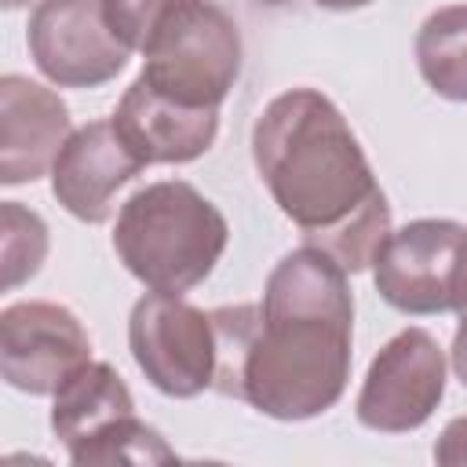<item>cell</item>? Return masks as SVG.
I'll return each mask as SVG.
<instances>
[{
  "label": "cell",
  "instance_id": "obj_1",
  "mask_svg": "<svg viewBox=\"0 0 467 467\" xmlns=\"http://www.w3.org/2000/svg\"><path fill=\"white\" fill-rule=\"evenodd\" d=\"M215 387L255 412L299 423L328 412L350 379L354 296L347 270L303 244L270 270L263 303L212 310Z\"/></svg>",
  "mask_w": 467,
  "mask_h": 467
},
{
  "label": "cell",
  "instance_id": "obj_2",
  "mask_svg": "<svg viewBox=\"0 0 467 467\" xmlns=\"http://www.w3.org/2000/svg\"><path fill=\"white\" fill-rule=\"evenodd\" d=\"M252 161L306 244L328 252L347 274L372 266L390 234V204L328 95L292 88L270 99L252 128Z\"/></svg>",
  "mask_w": 467,
  "mask_h": 467
},
{
  "label": "cell",
  "instance_id": "obj_3",
  "mask_svg": "<svg viewBox=\"0 0 467 467\" xmlns=\"http://www.w3.org/2000/svg\"><path fill=\"white\" fill-rule=\"evenodd\" d=\"M230 226L223 212L190 182L161 179L135 190L113 226V252L150 292L182 296L223 259Z\"/></svg>",
  "mask_w": 467,
  "mask_h": 467
},
{
  "label": "cell",
  "instance_id": "obj_4",
  "mask_svg": "<svg viewBox=\"0 0 467 467\" xmlns=\"http://www.w3.org/2000/svg\"><path fill=\"white\" fill-rule=\"evenodd\" d=\"M142 80L161 95L219 109L241 77V33L237 22L212 0H182L161 18L142 44Z\"/></svg>",
  "mask_w": 467,
  "mask_h": 467
},
{
  "label": "cell",
  "instance_id": "obj_5",
  "mask_svg": "<svg viewBox=\"0 0 467 467\" xmlns=\"http://www.w3.org/2000/svg\"><path fill=\"white\" fill-rule=\"evenodd\" d=\"M51 398V431L77 467L175 460L164 438L135 416V398L113 365L88 361Z\"/></svg>",
  "mask_w": 467,
  "mask_h": 467
},
{
  "label": "cell",
  "instance_id": "obj_6",
  "mask_svg": "<svg viewBox=\"0 0 467 467\" xmlns=\"http://www.w3.org/2000/svg\"><path fill=\"white\" fill-rule=\"evenodd\" d=\"M379 299L401 314H452L467 306V226L412 219L390 230L372 259Z\"/></svg>",
  "mask_w": 467,
  "mask_h": 467
},
{
  "label": "cell",
  "instance_id": "obj_7",
  "mask_svg": "<svg viewBox=\"0 0 467 467\" xmlns=\"http://www.w3.org/2000/svg\"><path fill=\"white\" fill-rule=\"evenodd\" d=\"M128 347L139 372L168 398H197L215 387L219 339L212 310L182 296H142L128 317Z\"/></svg>",
  "mask_w": 467,
  "mask_h": 467
},
{
  "label": "cell",
  "instance_id": "obj_8",
  "mask_svg": "<svg viewBox=\"0 0 467 467\" xmlns=\"http://www.w3.org/2000/svg\"><path fill=\"white\" fill-rule=\"evenodd\" d=\"M445 398V350L427 328H401L368 361L354 401L361 427L409 434L423 427Z\"/></svg>",
  "mask_w": 467,
  "mask_h": 467
},
{
  "label": "cell",
  "instance_id": "obj_9",
  "mask_svg": "<svg viewBox=\"0 0 467 467\" xmlns=\"http://www.w3.org/2000/svg\"><path fill=\"white\" fill-rule=\"evenodd\" d=\"M26 40L36 69L58 88L109 84L131 58V47L109 26L106 0H40Z\"/></svg>",
  "mask_w": 467,
  "mask_h": 467
},
{
  "label": "cell",
  "instance_id": "obj_10",
  "mask_svg": "<svg viewBox=\"0 0 467 467\" xmlns=\"http://www.w3.org/2000/svg\"><path fill=\"white\" fill-rule=\"evenodd\" d=\"M91 361V336L80 317L47 299L11 303L0 314V372L22 394H55Z\"/></svg>",
  "mask_w": 467,
  "mask_h": 467
},
{
  "label": "cell",
  "instance_id": "obj_11",
  "mask_svg": "<svg viewBox=\"0 0 467 467\" xmlns=\"http://www.w3.org/2000/svg\"><path fill=\"white\" fill-rule=\"evenodd\" d=\"M73 135L69 109L58 91L22 77H0V182L22 186L51 171L58 150Z\"/></svg>",
  "mask_w": 467,
  "mask_h": 467
},
{
  "label": "cell",
  "instance_id": "obj_12",
  "mask_svg": "<svg viewBox=\"0 0 467 467\" xmlns=\"http://www.w3.org/2000/svg\"><path fill=\"white\" fill-rule=\"evenodd\" d=\"M146 164L124 146L113 120H91L77 128L51 164L55 201L80 223H106L113 212V193L135 179Z\"/></svg>",
  "mask_w": 467,
  "mask_h": 467
},
{
  "label": "cell",
  "instance_id": "obj_13",
  "mask_svg": "<svg viewBox=\"0 0 467 467\" xmlns=\"http://www.w3.org/2000/svg\"><path fill=\"white\" fill-rule=\"evenodd\" d=\"M113 128L124 139V146L150 168V164H190L204 157L219 135V109H197L182 106L157 88H150L142 77L131 80V88L120 95L113 109Z\"/></svg>",
  "mask_w": 467,
  "mask_h": 467
},
{
  "label": "cell",
  "instance_id": "obj_14",
  "mask_svg": "<svg viewBox=\"0 0 467 467\" xmlns=\"http://www.w3.org/2000/svg\"><path fill=\"white\" fill-rule=\"evenodd\" d=\"M416 66L427 88L449 102H467V4L438 7L416 33Z\"/></svg>",
  "mask_w": 467,
  "mask_h": 467
},
{
  "label": "cell",
  "instance_id": "obj_15",
  "mask_svg": "<svg viewBox=\"0 0 467 467\" xmlns=\"http://www.w3.org/2000/svg\"><path fill=\"white\" fill-rule=\"evenodd\" d=\"M47 255V223L22 208L18 201L0 204V266H4V288H18L29 281Z\"/></svg>",
  "mask_w": 467,
  "mask_h": 467
},
{
  "label": "cell",
  "instance_id": "obj_16",
  "mask_svg": "<svg viewBox=\"0 0 467 467\" xmlns=\"http://www.w3.org/2000/svg\"><path fill=\"white\" fill-rule=\"evenodd\" d=\"M182 0H106V15H109V26L113 33L131 47V51H142L146 36L161 26V18L168 11H175Z\"/></svg>",
  "mask_w": 467,
  "mask_h": 467
},
{
  "label": "cell",
  "instance_id": "obj_17",
  "mask_svg": "<svg viewBox=\"0 0 467 467\" xmlns=\"http://www.w3.org/2000/svg\"><path fill=\"white\" fill-rule=\"evenodd\" d=\"M434 460L445 463V467L467 463V416H456L452 423H445V431L434 445Z\"/></svg>",
  "mask_w": 467,
  "mask_h": 467
},
{
  "label": "cell",
  "instance_id": "obj_18",
  "mask_svg": "<svg viewBox=\"0 0 467 467\" xmlns=\"http://www.w3.org/2000/svg\"><path fill=\"white\" fill-rule=\"evenodd\" d=\"M452 372L456 379L467 387V306L460 310V325H456V336H452Z\"/></svg>",
  "mask_w": 467,
  "mask_h": 467
},
{
  "label": "cell",
  "instance_id": "obj_19",
  "mask_svg": "<svg viewBox=\"0 0 467 467\" xmlns=\"http://www.w3.org/2000/svg\"><path fill=\"white\" fill-rule=\"evenodd\" d=\"M314 4L325 11H358V7H368L372 0H314Z\"/></svg>",
  "mask_w": 467,
  "mask_h": 467
},
{
  "label": "cell",
  "instance_id": "obj_20",
  "mask_svg": "<svg viewBox=\"0 0 467 467\" xmlns=\"http://www.w3.org/2000/svg\"><path fill=\"white\" fill-rule=\"evenodd\" d=\"M255 4H263V7H285V4H292V0H255Z\"/></svg>",
  "mask_w": 467,
  "mask_h": 467
},
{
  "label": "cell",
  "instance_id": "obj_21",
  "mask_svg": "<svg viewBox=\"0 0 467 467\" xmlns=\"http://www.w3.org/2000/svg\"><path fill=\"white\" fill-rule=\"evenodd\" d=\"M22 4H29V0H4V7H22Z\"/></svg>",
  "mask_w": 467,
  "mask_h": 467
}]
</instances>
